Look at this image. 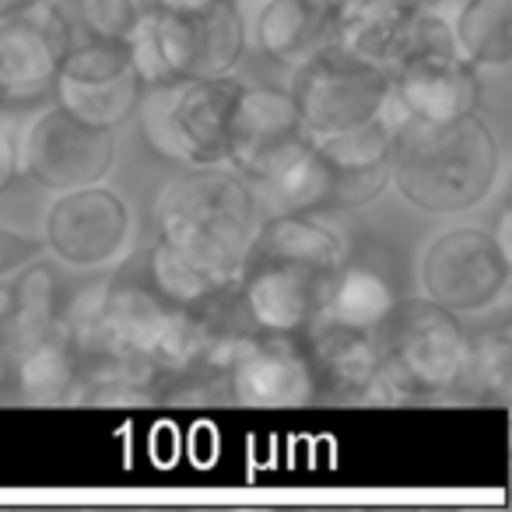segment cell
<instances>
[{
	"mask_svg": "<svg viewBox=\"0 0 512 512\" xmlns=\"http://www.w3.org/2000/svg\"><path fill=\"white\" fill-rule=\"evenodd\" d=\"M81 376V355L64 327V316L46 337L22 351L11 365L8 404L25 407H57L71 404L74 386Z\"/></svg>",
	"mask_w": 512,
	"mask_h": 512,
	"instance_id": "cell-19",
	"label": "cell"
},
{
	"mask_svg": "<svg viewBox=\"0 0 512 512\" xmlns=\"http://www.w3.org/2000/svg\"><path fill=\"white\" fill-rule=\"evenodd\" d=\"M309 148L313 134L288 92L242 85L228 127V169L239 172L246 183L264 186L292 169Z\"/></svg>",
	"mask_w": 512,
	"mask_h": 512,
	"instance_id": "cell-10",
	"label": "cell"
},
{
	"mask_svg": "<svg viewBox=\"0 0 512 512\" xmlns=\"http://www.w3.org/2000/svg\"><path fill=\"white\" fill-rule=\"evenodd\" d=\"M246 50V29L232 0L151 4L137 43L130 46L144 85L197 81L232 74Z\"/></svg>",
	"mask_w": 512,
	"mask_h": 512,
	"instance_id": "cell-4",
	"label": "cell"
},
{
	"mask_svg": "<svg viewBox=\"0 0 512 512\" xmlns=\"http://www.w3.org/2000/svg\"><path fill=\"white\" fill-rule=\"evenodd\" d=\"M512 390V330L505 320L467 334V355L446 400L505 407Z\"/></svg>",
	"mask_w": 512,
	"mask_h": 512,
	"instance_id": "cell-21",
	"label": "cell"
},
{
	"mask_svg": "<svg viewBox=\"0 0 512 512\" xmlns=\"http://www.w3.org/2000/svg\"><path fill=\"white\" fill-rule=\"evenodd\" d=\"M67 25V43H120L134 46L148 18L141 0H53Z\"/></svg>",
	"mask_w": 512,
	"mask_h": 512,
	"instance_id": "cell-25",
	"label": "cell"
},
{
	"mask_svg": "<svg viewBox=\"0 0 512 512\" xmlns=\"http://www.w3.org/2000/svg\"><path fill=\"white\" fill-rule=\"evenodd\" d=\"M344 260V239L313 214H271L260 221L235 274L249 327L260 334H306L327 313Z\"/></svg>",
	"mask_w": 512,
	"mask_h": 512,
	"instance_id": "cell-1",
	"label": "cell"
},
{
	"mask_svg": "<svg viewBox=\"0 0 512 512\" xmlns=\"http://www.w3.org/2000/svg\"><path fill=\"white\" fill-rule=\"evenodd\" d=\"M53 92H57V106H64L78 120L113 130L137 109L144 81L134 67L130 46L67 43Z\"/></svg>",
	"mask_w": 512,
	"mask_h": 512,
	"instance_id": "cell-12",
	"label": "cell"
},
{
	"mask_svg": "<svg viewBox=\"0 0 512 512\" xmlns=\"http://www.w3.org/2000/svg\"><path fill=\"white\" fill-rule=\"evenodd\" d=\"M386 78L397 116L453 120L481 106V71L460 53L446 15L435 11H414L407 43Z\"/></svg>",
	"mask_w": 512,
	"mask_h": 512,
	"instance_id": "cell-6",
	"label": "cell"
},
{
	"mask_svg": "<svg viewBox=\"0 0 512 512\" xmlns=\"http://www.w3.org/2000/svg\"><path fill=\"white\" fill-rule=\"evenodd\" d=\"M113 162V130L92 127L67 113L64 106H50L46 113H39L18 144V169L53 193L102 183Z\"/></svg>",
	"mask_w": 512,
	"mask_h": 512,
	"instance_id": "cell-11",
	"label": "cell"
},
{
	"mask_svg": "<svg viewBox=\"0 0 512 512\" xmlns=\"http://www.w3.org/2000/svg\"><path fill=\"white\" fill-rule=\"evenodd\" d=\"M418 278L425 299L439 302L449 313H481L509 288V246H502V239L481 225L446 228L421 253Z\"/></svg>",
	"mask_w": 512,
	"mask_h": 512,
	"instance_id": "cell-9",
	"label": "cell"
},
{
	"mask_svg": "<svg viewBox=\"0 0 512 512\" xmlns=\"http://www.w3.org/2000/svg\"><path fill=\"white\" fill-rule=\"evenodd\" d=\"M242 81L232 74L197 81H158L141 92V127L148 144L169 162L225 165L232 109Z\"/></svg>",
	"mask_w": 512,
	"mask_h": 512,
	"instance_id": "cell-7",
	"label": "cell"
},
{
	"mask_svg": "<svg viewBox=\"0 0 512 512\" xmlns=\"http://www.w3.org/2000/svg\"><path fill=\"white\" fill-rule=\"evenodd\" d=\"M316 4H320V8H327L330 15H337V11H341V8H348L351 0H316Z\"/></svg>",
	"mask_w": 512,
	"mask_h": 512,
	"instance_id": "cell-30",
	"label": "cell"
},
{
	"mask_svg": "<svg viewBox=\"0 0 512 512\" xmlns=\"http://www.w3.org/2000/svg\"><path fill=\"white\" fill-rule=\"evenodd\" d=\"M498 165L495 130L477 113L453 120L397 116L390 179L418 211L463 214L484 204L498 183Z\"/></svg>",
	"mask_w": 512,
	"mask_h": 512,
	"instance_id": "cell-3",
	"label": "cell"
},
{
	"mask_svg": "<svg viewBox=\"0 0 512 512\" xmlns=\"http://www.w3.org/2000/svg\"><path fill=\"white\" fill-rule=\"evenodd\" d=\"M29 4H36V0H0V15H11L18 8H29Z\"/></svg>",
	"mask_w": 512,
	"mask_h": 512,
	"instance_id": "cell-29",
	"label": "cell"
},
{
	"mask_svg": "<svg viewBox=\"0 0 512 512\" xmlns=\"http://www.w3.org/2000/svg\"><path fill=\"white\" fill-rule=\"evenodd\" d=\"M151 4H190V0H151Z\"/></svg>",
	"mask_w": 512,
	"mask_h": 512,
	"instance_id": "cell-31",
	"label": "cell"
},
{
	"mask_svg": "<svg viewBox=\"0 0 512 512\" xmlns=\"http://www.w3.org/2000/svg\"><path fill=\"white\" fill-rule=\"evenodd\" d=\"M288 99L295 102L309 134L327 137L383 113L390 102V78L379 64L330 43L292 67Z\"/></svg>",
	"mask_w": 512,
	"mask_h": 512,
	"instance_id": "cell-8",
	"label": "cell"
},
{
	"mask_svg": "<svg viewBox=\"0 0 512 512\" xmlns=\"http://www.w3.org/2000/svg\"><path fill=\"white\" fill-rule=\"evenodd\" d=\"M246 39L274 64L299 67L316 50L334 43V15L316 0H232Z\"/></svg>",
	"mask_w": 512,
	"mask_h": 512,
	"instance_id": "cell-18",
	"label": "cell"
},
{
	"mask_svg": "<svg viewBox=\"0 0 512 512\" xmlns=\"http://www.w3.org/2000/svg\"><path fill=\"white\" fill-rule=\"evenodd\" d=\"M256 225L253 186L228 165H190L155 200L158 242L207 285H232Z\"/></svg>",
	"mask_w": 512,
	"mask_h": 512,
	"instance_id": "cell-2",
	"label": "cell"
},
{
	"mask_svg": "<svg viewBox=\"0 0 512 512\" xmlns=\"http://www.w3.org/2000/svg\"><path fill=\"white\" fill-rule=\"evenodd\" d=\"M15 176H18V141H15V130L0 116V193L8 190Z\"/></svg>",
	"mask_w": 512,
	"mask_h": 512,
	"instance_id": "cell-27",
	"label": "cell"
},
{
	"mask_svg": "<svg viewBox=\"0 0 512 512\" xmlns=\"http://www.w3.org/2000/svg\"><path fill=\"white\" fill-rule=\"evenodd\" d=\"M225 400L242 407H302L313 404L302 334H246L221 365Z\"/></svg>",
	"mask_w": 512,
	"mask_h": 512,
	"instance_id": "cell-15",
	"label": "cell"
},
{
	"mask_svg": "<svg viewBox=\"0 0 512 512\" xmlns=\"http://www.w3.org/2000/svg\"><path fill=\"white\" fill-rule=\"evenodd\" d=\"M397 134V109L348 127L341 134L313 137V155L323 176V211H348L376 200L390 183V155Z\"/></svg>",
	"mask_w": 512,
	"mask_h": 512,
	"instance_id": "cell-14",
	"label": "cell"
},
{
	"mask_svg": "<svg viewBox=\"0 0 512 512\" xmlns=\"http://www.w3.org/2000/svg\"><path fill=\"white\" fill-rule=\"evenodd\" d=\"M130 239V211L102 183L57 193L46 214V249L67 267L92 271L116 264Z\"/></svg>",
	"mask_w": 512,
	"mask_h": 512,
	"instance_id": "cell-16",
	"label": "cell"
},
{
	"mask_svg": "<svg viewBox=\"0 0 512 512\" xmlns=\"http://www.w3.org/2000/svg\"><path fill=\"white\" fill-rule=\"evenodd\" d=\"M11 309H8V334L15 351L22 355L29 344L46 337L64 316V292H60V274L46 260H32L22 271L11 274Z\"/></svg>",
	"mask_w": 512,
	"mask_h": 512,
	"instance_id": "cell-22",
	"label": "cell"
},
{
	"mask_svg": "<svg viewBox=\"0 0 512 512\" xmlns=\"http://www.w3.org/2000/svg\"><path fill=\"white\" fill-rule=\"evenodd\" d=\"M397 299L400 295L393 288L390 274L379 264L344 260L341 274H337L334 288H330V302L323 316H330L337 323H348V327L376 330Z\"/></svg>",
	"mask_w": 512,
	"mask_h": 512,
	"instance_id": "cell-23",
	"label": "cell"
},
{
	"mask_svg": "<svg viewBox=\"0 0 512 512\" xmlns=\"http://www.w3.org/2000/svg\"><path fill=\"white\" fill-rule=\"evenodd\" d=\"M411 11H435V15H446V11H456L463 0H400Z\"/></svg>",
	"mask_w": 512,
	"mask_h": 512,
	"instance_id": "cell-28",
	"label": "cell"
},
{
	"mask_svg": "<svg viewBox=\"0 0 512 512\" xmlns=\"http://www.w3.org/2000/svg\"><path fill=\"white\" fill-rule=\"evenodd\" d=\"M379 372L400 393V404L446 400L467 355L460 316L432 299H397L376 330Z\"/></svg>",
	"mask_w": 512,
	"mask_h": 512,
	"instance_id": "cell-5",
	"label": "cell"
},
{
	"mask_svg": "<svg viewBox=\"0 0 512 512\" xmlns=\"http://www.w3.org/2000/svg\"><path fill=\"white\" fill-rule=\"evenodd\" d=\"M453 36L477 71H505L512 60V0H463Z\"/></svg>",
	"mask_w": 512,
	"mask_h": 512,
	"instance_id": "cell-24",
	"label": "cell"
},
{
	"mask_svg": "<svg viewBox=\"0 0 512 512\" xmlns=\"http://www.w3.org/2000/svg\"><path fill=\"white\" fill-rule=\"evenodd\" d=\"M414 11L400 0H351L334 15V43L390 71L411 32Z\"/></svg>",
	"mask_w": 512,
	"mask_h": 512,
	"instance_id": "cell-20",
	"label": "cell"
},
{
	"mask_svg": "<svg viewBox=\"0 0 512 512\" xmlns=\"http://www.w3.org/2000/svg\"><path fill=\"white\" fill-rule=\"evenodd\" d=\"M43 249H46V242L39 239V235L0 225V281L11 278L15 271H22L36 256H43Z\"/></svg>",
	"mask_w": 512,
	"mask_h": 512,
	"instance_id": "cell-26",
	"label": "cell"
},
{
	"mask_svg": "<svg viewBox=\"0 0 512 512\" xmlns=\"http://www.w3.org/2000/svg\"><path fill=\"white\" fill-rule=\"evenodd\" d=\"M313 372V400L327 404H355L379 369L376 334L362 327H348L330 316H320L313 327L302 334Z\"/></svg>",
	"mask_w": 512,
	"mask_h": 512,
	"instance_id": "cell-17",
	"label": "cell"
},
{
	"mask_svg": "<svg viewBox=\"0 0 512 512\" xmlns=\"http://www.w3.org/2000/svg\"><path fill=\"white\" fill-rule=\"evenodd\" d=\"M67 53V25L53 0L0 15V116L46 99Z\"/></svg>",
	"mask_w": 512,
	"mask_h": 512,
	"instance_id": "cell-13",
	"label": "cell"
}]
</instances>
